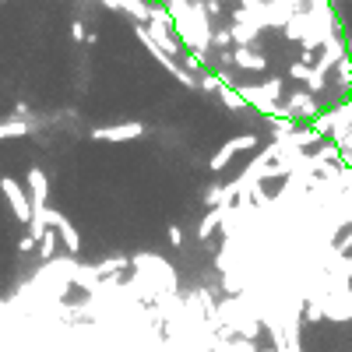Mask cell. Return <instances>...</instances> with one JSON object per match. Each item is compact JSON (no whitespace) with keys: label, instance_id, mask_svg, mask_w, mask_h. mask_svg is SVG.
Instances as JSON below:
<instances>
[{"label":"cell","instance_id":"cell-1","mask_svg":"<svg viewBox=\"0 0 352 352\" xmlns=\"http://www.w3.org/2000/svg\"><path fill=\"white\" fill-rule=\"evenodd\" d=\"M254 148H261V138L254 134V131H247V134H236V138H229L226 144H222V148L208 159V169L212 173H222L232 159H236L240 152H254Z\"/></svg>","mask_w":352,"mask_h":352},{"label":"cell","instance_id":"cell-2","mask_svg":"<svg viewBox=\"0 0 352 352\" xmlns=\"http://www.w3.org/2000/svg\"><path fill=\"white\" fill-rule=\"evenodd\" d=\"M0 194L8 197L11 212H14V219H18L21 226L32 222V197H28V190L14 180V176H0Z\"/></svg>","mask_w":352,"mask_h":352},{"label":"cell","instance_id":"cell-3","mask_svg":"<svg viewBox=\"0 0 352 352\" xmlns=\"http://www.w3.org/2000/svg\"><path fill=\"white\" fill-rule=\"evenodd\" d=\"M46 219H50V229L60 236V243H64V250L74 257L78 250H81V236H78V229H74V222L64 215V212H56V208H50L46 212Z\"/></svg>","mask_w":352,"mask_h":352},{"label":"cell","instance_id":"cell-4","mask_svg":"<svg viewBox=\"0 0 352 352\" xmlns=\"http://www.w3.org/2000/svg\"><path fill=\"white\" fill-rule=\"evenodd\" d=\"M144 134H148V127H144V124H116V127H92V131H88V138H92V141H113V144L138 141Z\"/></svg>","mask_w":352,"mask_h":352},{"label":"cell","instance_id":"cell-5","mask_svg":"<svg viewBox=\"0 0 352 352\" xmlns=\"http://www.w3.org/2000/svg\"><path fill=\"white\" fill-rule=\"evenodd\" d=\"M28 197L32 208H50V180L39 166H28Z\"/></svg>","mask_w":352,"mask_h":352},{"label":"cell","instance_id":"cell-6","mask_svg":"<svg viewBox=\"0 0 352 352\" xmlns=\"http://www.w3.org/2000/svg\"><path fill=\"white\" fill-rule=\"evenodd\" d=\"M222 219H226V208H208V212H204V219H201V226H197V240L208 243L215 232L222 229Z\"/></svg>","mask_w":352,"mask_h":352},{"label":"cell","instance_id":"cell-7","mask_svg":"<svg viewBox=\"0 0 352 352\" xmlns=\"http://www.w3.org/2000/svg\"><path fill=\"white\" fill-rule=\"evenodd\" d=\"M219 99H222V106H226L229 113H247V109H250L247 99H243L232 85H222V88H219Z\"/></svg>","mask_w":352,"mask_h":352},{"label":"cell","instance_id":"cell-8","mask_svg":"<svg viewBox=\"0 0 352 352\" xmlns=\"http://www.w3.org/2000/svg\"><path fill=\"white\" fill-rule=\"evenodd\" d=\"M36 127L28 124V120H8V124H0V141H8V138H25V134H32Z\"/></svg>","mask_w":352,"mask_h":352},{"label":"cell","instance_id":"cell-9","mask_svg":"<svg viewBox=\"0 0 352 352\" xmlns=\"http://www.w3.org/2000/svg\"><path fill=\"white\" fill-rule=\"evenodd\" d=\"M169 247H184V229L180 226H169Z\"/></svg>","mask_w":352,"mask_h":352},{"label":"cell","instance_id":"cell-10","mask_svg":"<svg viewBox=\"0 0 352 352\" xmlns=\"http://www.w3.org/2000/svg\"><path fill=\"white\" fill-rule=\"evenodd\" d=\"M71 36H74V43H85V25H81V21L71 25Z\"/></svg>","mask_w":352,"mask_h":352},{"label":"cell","instance_id":"cell-11","mask_svg":"<svg viewBox=\"0 0 352 352\" xmlns=\"http://www.w3.org/2000/svg\"><path fill=\"white\" fill-rule=\"evenodd\" d=\"M8 314V300H0V317H4Z\"/></svg>","mask_w":352,"mask_h":352}]
</instances>
